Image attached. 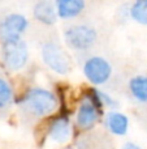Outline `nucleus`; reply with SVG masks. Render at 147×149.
Wrapping results in <instances>:
<instances>
[{
    "label": "nucleus",
    "instance_id": "obj_1",
    "mask_svg": "<svg viewBox=\"0 0 147 149\" xmlns=\"http://www.w3.org/2000/svg\"><path fill=\"white\" fill-rule=\"evenodd\" d=\"M26 111L35 116H47L57 107V98L52 92L43 88H33L25 93L20 101Z\"/></svg>",
    "mask_w": 147,
    "mask_h": 149
},
{
    "label": "nucleus",
    "instance_id": "obj_2",
    "mask_svg": "<svg viewBox=\"0 0 147 149\" xmlns=\"http://www.w3.org/2000/svg\"><path fill=\"white\" fill-rule=\"evenodd\" d=\"M102 106H103V102L100 100L98 90L94 89L90 93H87L78 106L77 116H76L77 126L81 130L93 128L99 119V113H100Z\"/></svg>",
    "mask_w": 147,
    "mask_h": 149
},
{
    "label": "nucleus",
    "instance_id": "obj_3",
    "mask_svg": "<svg viewBox=\"0 0 147 149\" xmlns=\"http://www.w3.org/2000/svg\"><path fill=\"white\" fill-rule=\"evenodd\" d=\"M96 30L93 26L85 24L72 25L64 31V41L67 46L76 51H86L91 49L96 42Z\"/></svg>",
    "mask_w": 147,
    "mask_h": 149
},
{
    "label": "nucleus",
    "instance_id": "obj_4",
    "mask_svg": "<svg viewBox=\"0 0 147 149\" xmlns=\"http://www.w3.org/2000/svg\"><path fill=\"white\" fill-rule=\"evenodd\" d=\"M29 59V49L22 38L3 43V60L8 70L20 71L26 65Z\"/></svg>",
    "mask_w": 147,
    "mask_h": 149
},
{
    "label": "nucleus",
    "instance_id": "obj_5",
    "mask_svg": "<svg viewBox=\"0 0 147 149\" xmlns=\"http://www.w3.org/2000/svg\"><path fill=\"white\" fill-rule=\"evenodd\" d=\"M42 59L49 70L59 74H67L70 71L69 58L55 42H46L42 46Z\"/></svg>",
    "mask_w": 147,
    "mask_h": 149
},
{
    "label": "nucleus",
    "instance_id": "obj_6",
    "mask_svg": "<svg viewBox=\"0 0 147 149\" xmlns=\"http://www.w3.org/2000/svg\"><path fill=\"white\" fill-rule=\"evenodd\" d=\"M29 20L21 13H10L5 16L0 22V41L10 42L21 39V36L26 31Z\"/></svg>",
    "mask_w": 147,
    "mask_h": 149
},
{
    "label": "nucleus",
    "instance_id": "obj_7",
    "mask_svg": "<svg viewBox=\"0 0 147 149\" xmlns=\"http://www.w3.org/2000/svg\"><path fill=\"white\" fill-rule=\"evenodd\" d=\"M83 73L93 85H102L109 80L112 74V67L104 58L91 56L83 64Z\"/></svg>",
    "mask_w": 147,
    "mask_h": 149
},
{
    "label": "nucleus",
    "instance_id": "obj_8",
    "mask_svg": "<svg viewBox=\"0 0 147 149\" xmlns=\"http://www.w3.org/2000/svg\"><path fill=\"white\" fill-rule=\"evenodd\" d=\"M47 136L51 141L59 143H67L70 137V122L67 115H59L54 118L48 124L47 128Z\"/></svg>",
    "mask_w": 147,
    "mask_h": 149
},
{
    "label": "nucleus",
    "instance_id": "obj_9",
    "mask_svg": "<svg viewBox=\"0 0 147 149\" xmlns=\"http://www.w3.org/2000/svg\"><path fill=\"white\" fill-rule=\"evenodd\" d=\"M85 0H55V8L59 18L72 20L76 18L85 9Z\"/></svg>",
    "mask_w": 147,
    "mask_h": 149
},
{
    "label": "nucleus",
    "instance_id": "obj_10",
    "mask_svg": "<svg viewBox=\"0 0 147 149\" xmlns=\"http://www.w3.org/2000/svg\"><path fill=\"white\" fill-rule=\"evenodd\" d=\"M33 16L36 21H39L43 25H54L59 18L56 12V8L49 0H39L34 4Z\"/></svg>",
    "mask_w": 147,
    "mask_h": 149
},
{
    "label": "nucleus",
    "instance_id": "obj_11",
    "mask_svg": "<svg viewBox=\"0 0 147 149\" xmlns=\"http://www.w3.org/2000/svg\"><path fill=\"white\" fill-rule=\"evenodd\" d=\"M106 123L108 130L115 135L122 136L128 132V127H129V119L126 115L117 111H111L107 114Z\"/></svg>",
    "mask_w": 147,
    "mask_h": 149
},
{
    "label": "nucleus",
    "instance_id": "obj_12",
    "mask_svg": "<svg viewBox=\"0 0 147 149\" xmlns=\"http://www.w3.org/2000/svg\"><path fill=\"white\" fill-rule=\"evenodd\" d=\"M129 89L137 101L147 103V76H135L130 80Z\"/></svg>",
    "mask_w": 147,
    "mask_h": 149
},
{
    "label": "nucleus",
    "instance_id": "obj_13",
    "mask_svg": "<svg viewBox=\"0 0 147 149\" xmlns=\"http://www.w3.org/2000/svg\"><path fill=\"white\" fill-rule=\"evenodd\" d=\"M129 13L137 24L147 25V0H134Z\"/></svg>",
    "mask_w": 147,
    "mask_h": 149
},
{
    "label": "nucleus",
    "instance_id": "obj_14",
    "mask_svg": "<svg viewBox=\"0 0 147 149\" xmlns=\"http://www.w3.org/2000/svg\"><path fill=\"white\" fill-rule=\"evenodd\" d=\"M12 101V89L4 79L0 77V109L9 105Z\"/></svg>",
    "mask_w": 147,
    "mask_h": 149
},
{
    "label": "nucleus",
    "instance_id": "obj_15",
    "mask_svg": "<svg viewBox=\"0 0 147 149\" xmlns=\"http://www.w3.org/2000/svg\"><path fill=\"white\" fill-rule=\"evenodd\" d=\"M122 149H141V148L138 147V145L133 144V143H126V144H124Z\"/></svg>",
    "mask_w": 147,
    "mask_h": 149
},
{
    "label": "nucleus",
    "instance_id": "obj_16",
    "mask_svg": "<svg viewBox=\"0 0 147 149\" xmlns=\"http://www.w3.org/2000/svg\"><path fill=\"white\" fill-rule=\"evenodd\" d=\"M67 149H72V148H67Z\"/></svg>",
    "mask_w": 147,
    "mask_h": 149
}]
</instances>
